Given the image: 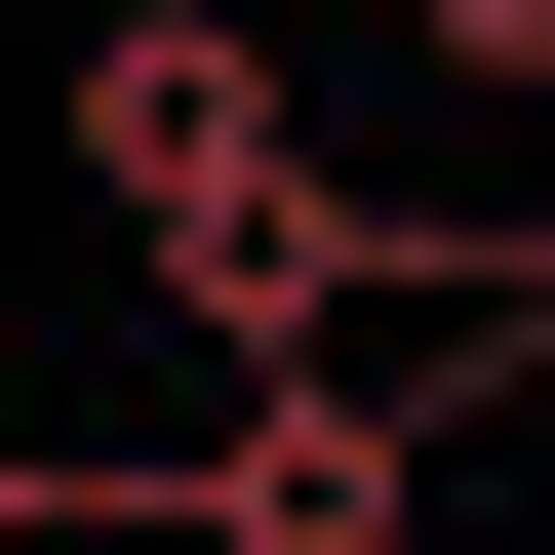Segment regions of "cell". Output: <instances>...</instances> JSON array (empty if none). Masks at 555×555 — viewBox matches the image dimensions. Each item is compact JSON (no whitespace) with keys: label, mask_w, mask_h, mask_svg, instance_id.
I'll return each instance as SVG.
<instances>
[{"label":"cell","mask_w":555,"mask_h":555,"mask_svg":"<svg viewBox=\"0 0 555 555\" xmlns=\"http://www.w3.org/2000/svg\"><path fill=\"white\" fill-rule=\"evenodd\" d=\"M0 555H40V437H0Z\"/></svg>","instance_id":"cell-1"}]
</instances>
